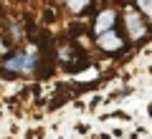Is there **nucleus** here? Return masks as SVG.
Masks as SVG:
<instances>
[{"label": "nucleus", "instance_id": "6", "mask_svg": "<svg viewBox=\"0 0 152 139\" xmlns=\"http://www.w3.org/2000/svg\"><path fill=\"white\" fill-rule=\"evenodd\" d=\"M137 8L142 10V15H147L152 20V0H137Z\"/></svg>", "mask_w": 152, "mask_h": 139}, {"label": "nucleus", "instance_id": "3", "mask_svg": "<svg viewBox=\"0 0 152 139\" xmlns=\"http://www.w3.org/2000/svg\"><path fill=\"white\" fill-rule=\"evenodd\" d=\"M96 43H99V48L109 51V53H114V51H122L124 48V41L119 38V31H104V33H96Z\"/></svg>", "mask_w": 152, "mask_h": 139}, {"label": "nucleus", "instance_id": "2", "mask_svg": "<svg viewBox=\"0 0 152 139\" xmlns=\"http://www.w3.org/2000/svg\"><path fill=\"white\" fill-rule=\"evenodd\" d=\"M124 25H127L129 38H134V41H140V38L147 36V25H145V20H142V10L127 8V13H124Z\"/></svg>", "mask_w": 152, "mask_h": 139}, {"label": "nucleus", "instance_id": "5", "mask_svg": "<svg viewBox=\"0 0 152 139\" xmlns=\"http://www.w3.org/2000/svg\"><path fill=\"white\" fill-rule=\"evenodd\" d=\"M66 5L74 13H91V0H66Z\"/></svg>", "mask_w": 152, "mask_h": 139}, {"label": "nucleus", "instance_id": "7", "mask_svg": "<svg viewBox=\"0 0 152 139\" xmlns=\"http://www.w3.org/2000/svg\"><path fill=\"white\" fill-rule=\"evenodd\" d=\"M71 36H84V25H71Z\"/></svg>", "mask_w": 152, "mask_h": 139}, {"label": "nucleus", "instance_id": "8", "mask_svg": "<svg viewBox=\"0 0 152 139\" xmlns=\"http://www.w3.org/2000/svg\"><path fill=\"white\" fill-rule=\"evenodd\" d=\"M150 114H152V104H150Z\"/></svg>", "mask_w": 152, "mask_h": 139}, {"label": "nucleus", "instance_id": "4", "mask_svg": "<svg viewBox=\"0 0 152 139\" xmlns=\"http://www.w3.org/2000/svg\"><path fill=\"white\" fill-rule=\"evenodd\" d=\"M114 23H117V13H114V10H102L99 18H96V23H94V31H96V33L112 31Z\"/></svg>", "mask_w": 152, "mask_h": 139}, {"label": "nucleus", "instance_id": "9", "mask_svg": "<svg viewBox=\"0 0 152 139\" xmlns=\"http://www.w3.org/2000/svg\"><path fill=\"white\" fill-rule=\"evenodd\" d=\"M0 13H3V10H0Z\"/></svg>", "mask_w": 152, "mask_h": 139}, {"label": "nucleus", "instance_id": "1", "mask_svg": "<svg viewBox=\"0 0 152 139\" xmlns=\"http://www.w3.org/2000/svg\"><path fill=\"white\" fill-rule=\"evenodd\" d=\"M38 53H41L38 48H31V51H23V53L10 56V58L5 61V66H3V68H5L3 76L13 79L15 74H33V68H38Z\"/></svg>", "mask_w": 152, "mask_h": 139}]
</instances>
